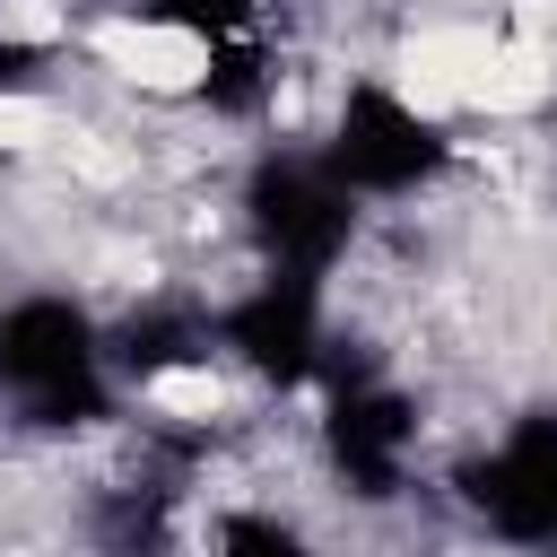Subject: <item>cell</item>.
Masks as SVG:
<instances>
[{"instance_id": "cell-6", "label": "cell", "mask_w": 557, "mask_h": 557, "mask_svg": "<svg viewBox=\"0 0 557 557\" xmlns=\"http://www.w3.org/2000/svg\"><path fill=\"white\" fill-rule=\"evenodd\" d=\"M70 17L52 9V0H0V35H17V44H52Z\"/></svg>"}, {"instance_id": "cell-4", "label": "cell", "mask_w": 557, "mask_h": 557, "mask_svg": "<svg viewBox=\"0 0 557 557\" xmlns=\"http://www.w3.org/2000/svg\"><path fill=\"white\" fill-rule=\"evenodd\" d=\"M148 409L157 418H183V426H209L226 409V383L209 366H165V374H148Z\"/></svg>"}, {"instance_id": "cell-5", "label": "cell", "mask_w": 557, "mask_h": 557, "mask_svg": "<svg viewBox=\"0 0 557 557\" xmlns=\"http://www.w3.org/2000/svg\"><path fill=\"white\" fill-rule=\"evenodd\" d=\"M44 139H61V113H52L44 96H0V148L26 157V148H44Z\"/></svg>"}, {"instance_id": "cell-2", "label": "cell", "mask_w": 557, "mask_h": 557, "mask_svg": "<svg viewBox=\"0 0 557 557\" xmlns=\"http://www.w3.org/2000/svg\"><path fill=\"white\" fill-rule=\"evenodd\" d=\"M548 87H557V52H548L540 35H496L487 70L470 78V104L513 122V113H540V104H548Z\"/></svg>"}, {"instance_id": "cell-3", "label": "cell", "mask_w": 557, "mask_h": 557, "mask_svg": "<svg viewBox=\"0 0 557 557\" xmlns=\"http://www.w3.org/2000/svg\"><path fill=\"white\" fill-rule=\"evenodd\" d=\"M487 52H496L487 26H418V35L400 44V70H409V78H435L453 104H470V78L487 70Z\"/></svg>"}, {"instance_id": "cell-1", "label": "cell", "mask_w": 557, "mask_h": 557, "mask_svg": "<svg viewBox=\"0 0 557 557\" xmlns=\"http://www.w3.org/2000/svg\"><path fill=\"white\" fill-rule=\"evenodd\" d=\"M96 61L113 78H131L139 96H191L209 78V44L191 26H165V17H104L96 26Z\"/></svg>"}]
</instances>
